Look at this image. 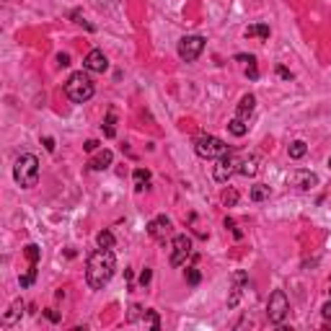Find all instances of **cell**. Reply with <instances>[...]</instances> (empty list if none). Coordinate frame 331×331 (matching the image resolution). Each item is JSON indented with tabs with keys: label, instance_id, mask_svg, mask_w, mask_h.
Returning <instances> with one entry per match:
<instances>
[{
	"label": "cell",
	"instance_id": "6da1fadb",
	"mask_svg": "<svg viewBox=\"0 0 331 331\" xmlns=\"http://www.w3.org/2000/svg\"><path fill=\"white\" fill-rule=\"evenodd\" d=\"M117 272V259L112 248H98L88 256V267H86V282L91 290H104L109 285V280Z\"/></svg>",
	"mask_w": 331,
	"mask_h": 331
},
{
	"label": "cell",
	"instance_id": "7a4b0ae2",
	"mask_svg": "<svg viewBox=\"0 0 331 331\" xmlns=\"http://www.w3.org/2000/svg\"><path fill=\"white\" fill-rule=\"evenodd\" d=\"M93 93H96V88H93V80L88 78V73H73L70 78H68V83H65V96L73 101V104H86V101H91L93 98Z\"/></svg>",
	"mask_w": 331,
	"mask_h": 331
},
{
	"label": "cell",
	"instance_id": "3957f363",
	"mask_svg": "<svg viewBox=\"0 0 331 331\" xmlns=\"http://www.w3.org/2000/svg\"><path fill=\"white\" fill-rule=\"evenodd\" d=\"M13 179H16V184L23 186V189L37 186V181H39V158L31 155V153L21 155V158L16 160V165H13Z\"/></svg>",
	"mask_w": 331,
	"mask_h": 331
},
{
	"label": "cell",
	"instance_id": "277c9868",
	"mask_svg": "<svg viewBox=\"0 0 331 331\" xmlns=\"http://www.w3.org/2000/svg\"><path fill=\"white\" fill-rule=\"evenodd\" d=\"M194 153L200 158L212 160V158H220V155H228L230 148L225 145V140H220V137H215V135H200L194 140Z\"/></svg>",
	"mask_w": 331,
	"mask_h": 331
},
{
	"label": "cell",
	"instance_id": "5b68a950",
	"mask_svg": "<svg viewBox=\"0 0 331 331\" xmlns=\"http://www.w3.org/2000/svg\"><path fill=\"white\" fill-rule=\"evenodd\" d=\"M290 313V300L282 290H274L269 295V303H267V318L269 323H282Z\"/></svg>",
	"mask_w": 331,
	"mask_h": 331
},
{
	"label": "cell",
	"instance_id": "8992f818",
	"mask_svg": "<svg viewBox=\"0 0 331 331\" xmlns=\"http://www.w3.org/2000/svg\"><path fill=\"white\" fill-rule=\"evenodd\" d=\"M176 52H179V57L184 60V62H194L200 54L205 52V37H200V34H191V37H184V39H179V47H176Z\"/></svg>",
	"mask_w": 331,
	"mask_h": 331
},
{
	"label": "cell",
	"instance_id": "52a82bcc",
	"mask_svg": "<svg viewBox=\"0 0 331 331\" xmlns=\"http://www.w3.org/2000/svg\"><path fill=\"white\" fill-rule=\"evenodd\" d=\"M171 248H174L171 251V267H181L191 256V238L189 236H174Z\"/></svg>",
	"mask_w": 331,
	"mask_h": 331
},
{
	"label": "cell",
	"instance_id": "ba28073f",
	"mask_svg": "<svg viewBox=\"0 0 331 331\" xmlns=\"http://www.w3.org/2000/svg\"><path fill=\"white\" fill-rule=\"evenodd\" d=\"M238 160L228 153V155H220V158H215V169H212V176H215V181H220V184H225L238 169Z\"/></svg>",
	"mask_w": 331,
	"mask_h": 331
},
{
	"label": "cell",
	"instance_id": "9c48e42d",
	"mask_svg": "<svg viewBox=\"0 0 331 331\" xmlns=\"http://www.w3.org/2000/svg\"><path fill=\"white\" fill-rule=\"evenodd\" d=\"M148 233H150V238H155L158 243H165V238L171 236V220L165 217V215H158L155 220H150Z\"/></svg>",
	"mask_w": 331,
	"mask_h": 331
},
{
	"label": "cell",
	"instance_id": "30bf717a",
	"mask_svg": "<svg viewBox=\"0 0 331 331\" xmlns=\"http://www.w3.org/2000/svg\"><path fill=\"white\" fill-rule=\"evenodd\" d=\"M287 184L297 186L300 191H308L318 184V176L313 171H292V174H287Z\"/></svg>",
	"mask_w": 331,
	"mask_h": 331
},
{
	"label": "cell",
	"instance_id": "8fae6325",
	"mask_svg": "<svg viewBox=\"0 0 331 331\" xmlns=\"http://www.w3.org/2000/svg\"><path fill=\"white\" fill-rule=\"evenodd\" d=\"M83 68L91 70V73H106L109 60H106V54H104L101 49H91V52L86 54V60H83Z\"/></svg>",
	"mask_w": 331,
	"mask_h": 331
},
{
	"label": "cell",
	"instance_id": "7c38bea8",
	"mask_svg": "<svg viewBox=\"0 0 331 331\" xmlns=\"http://www.w3.org/2000/svg\"><path fill=\"white\" fill-rule=\"evenodd\" d=\"M112 163H114V153L104 148V150H98V153L88 160V169H91V171H106Z\"/></svg>",
	"mask_w": 331,
	"mask_h": 331
},
{
	"label": "cell",
	"instance_id": "4fadbf2b",
	"mask_svg": "<svg viewBox=\"0 0 331 331\" xmlns=\"http://www.w3.org/2000/svg\"><path fill=\"white\" fill-rule=\"evenodd\" d=\"M254 109H256V98H254L251 93H246V96L241 98L238 109H236V117L243 119V122H248V119H251V114H254Z\"/></svg>",
	"mask_w": 331,
	"mask_h": 331
},
{
	"label": "cell",
	"instance_id": "5bb4252c",
	"mask_svg": "<svg viewBox=\"0 0 331 331\" xmlns=\"http://www.w3.org/2000/svg\"><path fill=\"white\" fill-rule=\"evenodd\" d=\"M238 174H241V176H246V179L256 176V174H259V158H256V155H251V158L241 160V163H238Z\"/></svg>",
	"mask_w": 331,
	"mask_h": 331
},
{
	"label": "cell",
	"instance_id": "9a60e30c",
	"mask_svg": "<svg viewBox=\"0 0 331 331\" xmlns=\"http://www.w3.org/2000/svg\"><path fill=\"white\" fill-rule=\"evenodd\" d=\"M246 39H269V26L267 23H254V26H248V29L243 31Z\"/></svg>",
	"mask_w": 331,
	"mask_h": 331
},
{
	"label": "cell",
	"instance_id": "2e32d148",
	"mask_svg": "<svg viewBox=\"0 0 331 331\" xmlns=\"http://www.w3.org/2000/svg\"><path fill=\"white\" fill-rule=\"evenodd\" d=\"M101 129H104L106 137H114V135H117V112H114V109H109V114H106Z\"/></svg>",
	"mask_w": 331,
	"mask_h": 331
},
{
	"label": "cell",
	"instance_id": "e0dca14e",
	"mask_svg": "<svg viewBox=\"0 0 331 331\" xmlns=\"http://www.w3.org/2000/svg\"><path fill=\"white\" fill-rule=\"evenodd\" d=\"M228 132H230L233 137H243V135L248 132V124H246L243 119H238V117H236V119H230V122H228Z\"/></svg>",
	"mask_w": 331,
	"mask_h": 331
},
{
	"label": "cell",
	"instance_id": "ac0fdd59",
	"mask_svg": "<svg viewBox=\"0 0 331 331\" xmlns=\"http://www.w3.org/2000/svg\"><path fill=\"white\" fill-rule=\"evenodd\" d=\"M150 181V171L148 169H135V189L137 191H143Z\"/></svg>",
	"mask_w": 331,
	"mask_h": 331
},
{
	"label": "cell",
	"instance_id": "d6986e66",
	"mask_svg": "<svg viewBox=\"0 0 331 331\" xmlns=\"http://www.w3.org/2000/svg\"><path fill=\"white\" fill-rule=\"evenodd\" d=\"M269 194H272V189L264 186V184L251 186V200H254V202H264V200H269Z\"/></svg>",
	"mask_w": 331,
	"mask_h": 331
},
{
	"label": "cell",
	"instance_id": "ffe728a7",
	"mask_svg": "<svg viewBox=\"0 0 331 331\" xmlns=\"http://www.w3.org/2000/svg\"><path fill=\"white\" fill-rule=\"evenodd\" d=\"M21 311H23V303H21V300H16L13 306H11V313H6V316H3V326H11V323L21 316Z\"/></svg>",
	"mask_w": 331,
	"mask_h": 331
},
{
	"label": "cell",
	"instance_id": "44dd1931",
	"mask_svg": "<svg viewBox=\"0 0 331 331\" xmlns=\"http://www.w3.org/2000/svg\"><path fill=\"white\" fill-rule=\"evenodd\" d=\"M34 280H37V264H29V269H26V274L18 277V282H21V287H31Z\"/></svg>",
	"mask_w": 331,
	"mask_h": 331
},
{
	"label": "cell",
	"instance_id": "7402d4cb",
	"mask_svg": "<svg viewBox=\"0 0 331 331\" xmlns=\"http://www.w3.org/2000/svg\"><path fill=\"white\" fill-rule=\"evenodd\" d=\"M23 254H26V259H29V264H39V256H42V248L37 246V243H29L23 248Z\"/></svg>",
	"mask_w": 331,
	"mask_h": 331
},
{
	"label": "cell",
	"instance_id": "603a6c76",
	"mask_svg": "<svg viewBox=\"0 0 331 331\" xmlns=\"http://www.w3.org/2000/svg\"><path fill=\"white\" fill-rule=\"evenodd\" d=\"M287 153H290V158H295V160H297V158H303V155L308 153V145L303 143V140H295V143L290 145V150H287Z\"/></svg>",
	"mask_w": 331,
	"mask_h": 331
},
{
	"label": "cell",
	"instance_id": "cb8c5ba5",
	"mask_svg": "<svg viewBox=\"0 0 331 331\" xmlns=\"http://www.w3.org/2000/svg\"><path fill=\"white\" fill-rule=\"evenodd\" d=\"M96 243H98V248H114V236L109 230H101L96 236Z\"/></svg>",
	"mask_w": 331,
	"mask_h": 331
},
{
	"label": "cell",
	"instance_id": "d4e9b609",
	"mask_svg": "<svg viewBox=\"0 0 331 331\" xmlns=\"http://www.w3.org/2000/svg\"><path fill=\"white\" fill-rule=\"evenodd\" d=\"M200 280H202L200 269H194V267H186V282H189V285H200Z\"/></svg>",
	"mask_w": 331,
	"mask_h": 331
},
{
	"label": "cell",
	"instance_id": "484cf974",
	"mask_svg": "<svg viewBox=\"0 0 331 331\" xmlns=\"http://www.w3.org/2000/svg\"><path fill=\"white\" fill-rule=\"evenodd\" d=\"M236 202H238V191H236V189L223 191V205H225V207H233Z\"/></svg>",
	"mask_w": 331,
	"mask_h": 331
},
{
	"label": "cell",
	"instance_id": "4316f807",
	"mask_svg": "<svg viewBox=\"0 0 331 331\" xmlns=\"http://www.w3.org/2000/svg\"><path fill=\"white\" fill-rule=\"evenodd\" d=\"M246 75L251 78V80H256V78H259V70H256V57L248 60V65H246Z\"/></svg>",
	"mask_w": 331,
	"mask_h": 331
},
{
	"label": "cell",
	"instance_id": "83f0119b",
	"mask_svg": "<svg viewBox=\"0 0 331 331\" xmlns=\"http://www.w3.org/2000/svg\"><path fill=\"white\" fill-rule=\"evenodd\" d=\"M145 318H148V323H150L153 328H160V318H158L155 311H145Z\"/></svg>",
	"mask_w": 331,
	"mask_h": 331
},
{
	"label": "cell",
	"instance_id": "f1b7e54d",
	"mask_svg": "<svg viewBox=\"0 0 331 331\" xmlns=\"http://www.w3.org/2000/svg\"><path fill=\"white\" fill-rule=\"evenodd\" d=\"M150 280H153V269H148V267H145V269H143V274H140V285L145 287Z\"/></svg>",
	"mask_w": 331,
	"mask_h": 331
},
{
	"label": "cell",
	"instance_id": "f546056e",
	"mask_svg": "<svg viewBox=\"0 0 331 331\" xmlns=\"http://www.w3.org/2000/svg\"><path fill=\"white\" fill-rule=\"evenodd\" d=\"M44 316H47L52 323H57V321H60V313H57V311H52V308H49V311H44Z\"/></svg>",
	"mask_w": 331,
	"mask_h": 331
},
{
	"label": "cell",
	"instance_id": "4dcf8cb0",
	"mask_svg": "<svg viewBox=\"0 0 331 331\" xmlns=\"http://www.w3.org/2000/svg\"><path fill=\"white\" fill-rule=\"evenodd\" d=\"M277 75H280V78H285V80H292V73H290L287 68H282V65L277 68Z\"/></svg>",
	"mask_w": 331,
	"mask_h": 331
},
{
	"label": "cell",
	"instance_id": "1f68e13d",
	"mask_svg": "<svg viewBox=\"0 0 331 331\" xmlns=\"http://www.w3.org/2000/svg\"><path fill=\"white\" fill-rule=\"evenodd\" d=\"M98 145H101L98 140H88V143H86V145H83V148H86L88 153H93V150H98Z\"/></svg>",
	"mask_w": 331,
	"mask_h": 331
},
{
	"label": "cell",
	"instance_id": "d6a6232c",
	"mask_svg": "<svg viewBox=\"0 0 331 331\" xmlns=\"http://www.w3.org/2000/svg\"><path fill=\"white\" fill-rule=\"evenodd\" d=\"M321 313H323V318H326V321H331V300H328L326 306L321 308Z\"/></svg>",
	"mask_w": 331,
	"mask_h": 331
},
{
	"label": "cell",
	"instance_id": "836d02e7",
	"mask_svg": "<svg viewBox=\"0 0 331 331\" xmlns=\"http://www.w3.org/2000/svg\"><path fill=\"white\" fill-rule=\"evenodd\" d=\"M42 143H44V148H47L49 153H54V140H52V137H44Z\"/></svg>",
	"mask_w": 331,
	"mask_h": 331
},
{
	"label": "cell",
	"instance_id": "e575fe53",
	"mask_svg": "<svg viewBox=\"0 0 331 331\" xmlns=\"http://www.w3.org/2000/svg\"><path fill=\"white\" fill-rule=\"evenodd\" d=\"M57 62H60L62 68H68V65H70V57H68V54H57Z\"/></svg>",
	"mask_w": 331,
	"mask_h": 331
},
{
	"label": "cell",
	"instance_id": "d590c367",
	"mask_svg": "<svg viewBox=\"0 0 331 331\" xmlns=\"http://www.w3.org/2000/svg\"><path fill=\"white\" fill-rule=\"evenodd\" d=\"M328 169H331V158H328Z\"/></svg>",
	"mask_w": 331,
	"mask_h": 331
},
{
	"label": "cell",
	"instance_id": "8d00e7d4",
	"mask_svg": "<svg viewBox=\"0 0 331 331\" xmlns=\"http://www.w3.org/2000/svg\"><path fill=\"white\" fill-rule=\"evenodd\" d=\"M328 292H331V290H328Z\"/></svg>",
	"mask_w": 331,
	"mask_h": 331
}]
</instances>
